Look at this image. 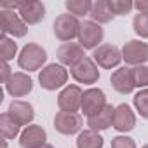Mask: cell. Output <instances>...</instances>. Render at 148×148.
<instances>
[{
    "mask_svg": "<svg viewBox=\"0 0 148 148\" xmlns=\"http://www.w3.org/2000/svg\"><path fill=\"white\" fill-rule=\"evenodd\" d=\"M58 59H59V64L63 66H75L77 63H80L86 56V49L79 44V42H66V44H61L58 47Z\"/></svg>",
    "mask_w": 148,
    "mask_h": 148,
    "instance_id": "cell-14",
    "label": "cell"
},
{
    "mask_svg": "<svg viewBox=\"0 0 148 148\" xmlns=\"http://www.w3.org/2000/svg\"><path fill=\"white\" fill-rule=\"evenodd\" d=\"M120 51H122V61H125V64H129L131 68L146 64L148 61V44L143 40L138 38L127 40Z\"/></svg>",
    "mask_w": 148,
    "mask_h": 148,
    "instance_id": "cell-6",
    "label": "cell"
},
{
    "mask_svg": "<svg viewBox=\"0 0 148 148\" xmlns=\"http://www.w3.org/2000/svg\"><path fill=\"white\" fill-rule=\"evenodd\" d=\"M112 148H138L136 141L127 134H119L112 138Z\"/></svg>",
    "mask_w": 148,
    "mask_h": 148,
    "instance_id": "cell-29",
    "label": "cell"
},
{
    "mask_svg": "<svg viewBox=\"0 0 148 148\" xmlns=\"http://www.w3.org/2000/svg\"><path fill=\"white\" fill-rule=\"evenodd\" d=\"M136 122H138L136 112L129 105L120 103L115 106V115H113V129L115 131H119L120 134H127L136 127Z\"/></svg>",
    "mask_w": 148,
    "mask_h": 148,
    "instance_id": "cell-12",
    "label": "cell"
},
{
    "mask_svg": "<svg viewBox=\"0 0 148 148\" xmlns=\"http://www.w3.org/2000/svg\"><path fill=\"white\" fill-rule=\"evenodd\" d=\"M106 94L103 89L99 87H89L84 91L82 94V106H80V112L89 119L96 113H99L105 106H106Z\"/></svg>",
    "mask_w": 148,
    "mask_h": 148,
    "instance_id": "cell-11",
    "label": "cell"
},
{
    "mask_svg": "<svg viewBox=\"0 0 148 148\" xmlns=\"http://www.w3.org/2000/svg\"><path fill=\"white\" fill-rule=\"evenodd\" d=\"M80 25L82 21L73 16L70 12H64V14H59L56 16L54 23H52V32H54V37L66 44V42H73L75 38H79V33H80Z\"/></svg>",
    "mask_w": 148,
    "mask_h": 148,
    "instance_id": "cell-3",
    "label": "cell"
},
{
    "mask_svg": "<svg viewBox=\"0 0 148 148\" xmlns=\"http://www.w3.org/2000/svg\"><path fill=\"white\" fill-rule=\"evenodd\" d=\"M141 148H148V145H143V146H141Z\"/></svg>",
    "mask_w": 148,
    "mask_h": 148,
    "instance_id": "cell-34",
    "label": "cell"
},
{
    "mask_svg": "<svg viewBox=\"0 0 148 148\" xmlns=\"http://www.w3.org/2000/svg\"><path fill=\"white\" fill-rule=\"evenodd\" d=\"M132 103H134V108L139 113V117L148 120V89H139L134 94Z\"/></svg>",
    "mask_w": 148,
    "mask_h": 148,
    "instance_id": "cell-25",
    "label": "cell"
},
{
    "mask_svg": "<svg viewBox=\"0 0 148 148\" xmlns=\"http://www.w3.org/2000/svg\"><path fill=\"white\" fill-rule=\"evenodd\" d=\"M108 5L113 12V16H125L134 9V4L129 0H108Z\"/></svg>",
    "mask_w": 148,
    "mask_h": 148,
    "instance_id": "cell-28",
    "label": "cell"
},
{
    "mask_svg": "<svg viewBox=\"0 0 148 148\" xmlns=\"http://www.w3.org/2000/svg\"><path fill=\"white\" fill-rule=\"evenodd\" d=\"M0 23H2V35L23 38L28 33V25L23 21L18 11H0Z\"/></svg>",
    "mask_w": 148,
    "mask_h": 148,
    "instance_id": "cell-7",
    "label": "cell"
},
{
    "mask_svg": "<svg viewBox=\"0 0 148 148\" xmlns=\"http://www.w3.org/2000/svg\"><path fill=\"white\" fill-rule=\"evenodd\" d=\"M132 30L139 38H148V14H143V12L134 14Z\"/></svg>",
    "mask_w": 148,
    "mask_h": 148,
    "instance_id": "cell-27",
    "label": "cell"
},
{
    "mask_svg": "<svg viewBox=\"0 0 148 148\" xmlns=\"http://www.w3.org/2000/svg\"><path fill=\"white\" fill-rule=\"evenodd\" d=\"M12 70H11V64L7 63V61H2V82L4 84H7V80L12 77Z\"/></svg>",
    "mask_w": 148,
    "mask_h": 148,
    "instance_id": "cell-30",
    "label": "cell"
},
{
    "mask_svg": "<svg viewBox=\"0 0 148 148\" xmlns=\"http://www.w3.org/2000/svg\"><path fill=\"white\" fill-rule=\"evenodd\" d=\"M64 7H66V11L70 14L77 16V18H84V16L91 14L92 2H89V0H66Z\"/></svg>",
    "mask_w": 148,
    "mask_h": 148,
    "instance_id": "cell-23",
    "label": "cell"
},
{
    "mask_svg": "<svg viewBox=\"0 0 148 148\" xmlns=\"http://www.w3.org/2000/svg\"><path fill=\"white\" fill-rule=\"evenodd\" d=\"M0 132H2V138L4 139H14V138H19L21 134V125L16 124L12 120V117L5 112L0 115Z\"/></svg>",
    "mask_w": 148,
    "mask_h": 148,
    "instance_id": "cell-22",
    "label": "cell"
},
{
    "mask_svg": "<svg viewBox=\"0 0 148 148\" xmlns=\"http://www.w3.org/2000/svg\"><path fill=\"white\" fill-rule=\"evenodd\" d=\"M0 54H2V61H11L14 59V56H19L18 54V42H14L12 37H7V35H2L0 38Z\"/></svg>",
    "mask_w": 148,
    "mask_h": 148,
    "instance_id": "cell-24",
    "label": "cell"
},
{
    "mask_svg": "<svg viewBox=\"0 0 148 148\" xmlns=\"http://www.w3.org/2000/svg\"><path fill=\"white\" fill-rule=\"evenodd\" d=\"M18 12L28 26H33L45 18V5L38 0H21Z\"/></svg>",
    "mask_w": 148,
    "mask_h": 148,
    "instance_id": "cell-17",
    "label": "cell"
},
{
    "mask_svg": "<svg viewBox=\"0 0 148 148\" xmlns=\"http://www.w3.org/2000/svg\"><path fill=\"white\" fill-rule=\"evenodd\" d=\"M5 91L12 98H25L33 91V79L26 71H14L5 84Z\"/></svg>",
    "mask_w": 148,
    "mask_h": 148,
    "instance_id": "cell-13",
    "label": "cell"
},
{
    "mask_svg": "<svg viewBox=\"0 0 148 148\" xmlns=\"http://www.w3.org/2000/svg\"><path fill=\"white\" fill-rule=\"evenodd\" d=\"M47 63V51L35 44V42H30L26 44L21 51H19V56H18V64L21 70L25 71H38L45 66Z\"/></svg>",
    "mask_w": 148,
    "mask_h": 148,
    "instance_id": "cell-2",
    "label": "cell"
},
{
    "mask_svg": "<svg viewBox=\"0 0 148 148\" xmlns=\"http://www.w3.org/2000/svg\"><path fill=\"white\" fill-rule=\"evenodd\" d=\"M54 129L63 136H79L84 129V120L80 113H70V112H58L52 119Z\"/></svg>",
    "mask_w": 148,
    "mask_h": 148,
    "instance_id": "cell-4",
    "label": "cell"
},
{
    "mask_svg": "<svg viewBox=\"0 0 148 148\" xmlns=\"http://www.w3.org/2000/svg\"><path fill=\"white\" fill-rule=\"evenodd\" d=\"M82 94L84 91L77 84H68L63 87L58 94V106L61 112H70V113H79L82 106Z\"/></svg>",
    "mask_w": 148,
    "mask_h": 148,
    "instance_id": "cell-9",
    "label": "cell"
},
{
    "mask_svg": "<svg viewBox=\"0 0 148 148\" xmlns=\"http://www.w3.org/2000/svg\"><path fill=\"white\" fill-rule=\"evenodd\" d=\"M70 75L73 77L77 84H84V86H92L99 80V66L94 63L92 58H84L80 63H77L75 66L70 68Z\"/></svg>",
    "mask_w": 148,
    "mask_h": 148,
    "instance_id": "cell-5",
    "label": "cell"
},
{
    "mask_svg": "<svg viewBox=\"0 0 148 148\" xmlns=\"http://www.w3.org/2000/svg\"><path fill=\"white\" fill-rule=\"evenodd\" d=\"M113 115H115V106L108 103L99 113L87 119V125H89L87 129L96 131V132H103V131L113 127Z\"/></svg>",
    "mask_w": 148,
    "mask_h": 148,
    "instance_id": "cell-19",
    "label": "cell"
},
{
    "mask_svg": "<svg viewBox=\"0 0 148 148\" xmlns=\"http://www.w3.org/2000/svg\"><path fill=\"white\" fill-rule=\"evenodd\" d=\"M105 38V30L101 28V25L94 23V21H82L80 25V33H79V44L86 49V51H94L103 44Z\"/></svg>",
    "mask_w": 148,
    "mask_h": 148,
    "instance_id": "cell-8",
    "label": "cell"
},
{
    "mask_svg": "<svg viewBox=\"0 0 148 148\" xmlns=\"http://www.w3.org/2000/svg\"><path fill=\"white\" fill-rule=\"evenodd\" d=\"M68 77H70V71L66 70V66H63L59 63H51L40 70L38 82H40V87L45 91H58V89H63L68 86L66 84Z\"/></svg>",
    "mask_w": 148,
    "mask_h": 148,
    "instance_id": "cell-1",
    "label": "cell"
},
{
    "mask_svg": "<svg viewBox=\"0 0 148 148\" xmlns=\"http://www.w3.org/2000/svg\"><path fill=\"white\" fill-rule=\"evenodd\" d=\"M89 18H91V21H94L98 25H108L115 19L112 9L108 5V0H96V2H92Z\"/></svg>",
    "mask_w": 148,
    "mask_h": 148,
    "instance_id": "cell-20",
    "label": "cell"
},
{
    "mask_svg": "<svg viewBox=\"0 0 148 148\" xmlns=\"http://www.w3.org/2000/svg\"><path fill=\"white\" fill-rule=\"evenodd\" d=\"M92 59L99 68H119V64L122 63V51L113 44H101L98 49L92 51Z\"/></svg>",
    "mask_w": 148,
    "mask_h": 148,
    "instance_id": "cell-10",
    "label": "cell"
},
{
    "mask_svg": "<svg viewBox=\"0 0 148 148\" xmlns=\"http://www.w3.org/2000/svg\"><path fill=\"white\" fill-rule=\"evenodd\" d=\"M132 73V82L136 89H148V64L134 66L131 68Z\"/></svg>",
    "mask_w": 148,
    "mask_h": 148,
    "instance_id": "cell-26",
    "label": "cell"
},
{
    "mask_svg": "<svg viewBox=\"0 0 148 148\" xmlns=\"http://www.w3.org/2000/svg\"><path fill=\"white\" fill-rule=\"evenodd\" d=\"M112 87L119 92V94H131L136 87L132 82V73H131V66H119L117 70H113L112 77H110Z\"/></svg>",
    "mask_w": 148,
    "mask_h": 148,
    "instance_id": "cell-18",
    "label": "cell"
},
{
    "mask_svg": "<svg viewBox=\"0 0 148 148\" xmlns=\"http://www.w3.org/2000/svg\"><path fill=\"white\" fill-rule=\"evenodd\" d=\"M103 145H105V139L101 132L84 129L77 136V148H103Z\"/></svg>",
    "mask_w": 148,
    "mask_h": 148,
    "instance_id": "cell-21",
    "label": "cell"
},
{
    "mask_svg": "<svg viewBox=\"0 0 148 148\" xmlns=\"http://www.w3.org/2000/svg\"><path fill=\"white\" fill-rule=\"evenodd\" d=\"M134 9L138 12L148 14V0H138V2H134Z\"/></svg>",
    "mask_w": 148,
    "mask_h": 148,
    "instance_id": "cell-31",
    "label": "cell"
},
{
    "mask_svg": "<svg viewBox=\"0 0 148 148\" xmlns=\"http://www.w3.org/2000/svg\"><path fill=\"white\" fill-rule=\"evenodd\" d=\"M2 148H7V139L2 138Z\"/></svg>",
    "mask_w": 148,
    "mask_h": 148,
    "instance_id": "cell-32",
    "label": "cell"
},
{
    "mask_svg": "<svg viewBox=\"0 0 148 148\" xmlns=\"http://www.w3.org/2000/svg\"><path fill=\"white\" fill-rule=\"evenodd\" d=\"M44 145H47V131L42 125L32 124L21 131L19 134L21 148H42Z\"/></svg>",
    "mask_w": 148,
    "mask_h": 148,
    "instance_id": "cell-15",
    "label": "cell"
},
{
    "mask_svg": "<svg viewBox=\"0 0 148 148\" xmlns=\"http://www.w3.org/2000/svg\"><path fill=\"white\" fill-rule=\"evenodd\" d=\"M42 148H54V146H52V145H49V143H47V145H44V146H42Z\"/></svg>",
    "mask_w": 148,
    "mask_h": 148,
    "instance_id": "cell-33",
    "label": "cell"
},
{
    "mask_svg": "<svg viewBox=\"0 0 148 148\" xmlns=\"http://www.w3.org/2000/svg\"><path fill=\"white\" fill-rule=\"evenodd\" d=\"M7 113L21 127L32 125V122L35 119V108H33V105L28 103V101H23V99H12V103L9 105Z\"/></svg>",
    "mask_w": 148,
    "mask_h": 148,
    "instance_id": "cell-16",
    "label": "cell"
}]
</instances>
